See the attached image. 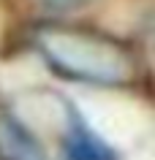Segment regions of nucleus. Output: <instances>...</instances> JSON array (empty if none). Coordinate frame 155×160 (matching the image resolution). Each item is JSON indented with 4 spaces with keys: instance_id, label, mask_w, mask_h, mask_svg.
<instances>
[{
    "instance_id": "1",
    "label": "nucleus",
    "mask_w": 155,
    "mask_h": 160,
    "mask_svg": "<svg viewBox=\"0 0 155 160\" xmlns=\"http://www.w3.org/2000/svg\"><path fill=\"white\" fill-rule=\"evenodd\" d=\"M33 43L46 65L68 82L93 87H131L139 79V57L125 41L74 22H41Z\"/></svg>"
},
{
    "instance_id": "2",
    "label": "nucleus",
    "mask_w": 155,
    "mask_h": 160,
    "mask_svg": "<svg viewBox=\"0 0 155 160\" xmlns=\"http://www.w3.org/2000/svg\"><path fill=\"white\" fill-rule=\"evenodd\" d=\"M0 160H49V155L27 125L0 111Z\"/></svg>"
},
{
    "instance_id": "3",
    "label": "nucleus",
    "mask_w": 155,
    "mask_h": 160,
    "mask_svg": "<svg viewBox=\"0 0 155 160\" xmlns=\"http://www.w3.org/2000/svg\"><path fill=\"white\" fill-rule=\"evenodd\" d=\"M65 147H68L71 160H114L112 147L98 133H93L85 125V119L76 117V114H74V119L68 122V130H65Z\"/></svg>"
},
{
    "instance_id": "4",
    "label": "nucleus",
    "mask_w": 155,
    "mask_h": 160,
    "mask_svg": "<svg viewBox=\"0 0 155 160\" xmlns=\"http://www.w3.org/2000/svg\"><path fill=\"white\" fill-rule=\"evenodd\" d=\"M49 8H54V11H74V8H79V6H85L87 0H44Z\"/></svg>"
}]
</instances>
